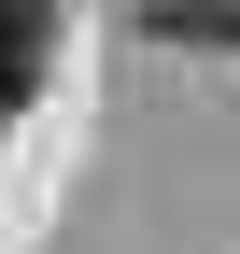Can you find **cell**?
I'll return each instance as SVG.
<instances>
[{
  "label": "cell",
  "instance_id": "2",
  "mask_svg": "<svg viewBox=\"0 0 240 254\" xmlns=\"http://www.w3.org/2000/svg\"><path fill=\"white\" fill-rule=\"evenodd\" d=\"M141 14H156V43H198V57L240 43V0H141Z\"/></svg>",
  "mask_w": 240,
  "mask_h": 254
},
{
  "label": "cell",
  "instance_id": "1",
  "mask_svg": "<svg viewBox=\"0 0 240 254\" xmlns=\"http://www.w3.org/2000/svg\"><path fill=\"white\" fill-rule=\"evenodd\" d=\"M43 43H57V28H43V0H0V113H28V99H43Z\"/></svg>",
  "mask_w": 240,
  "mask_h": 254
}]
</instances>
